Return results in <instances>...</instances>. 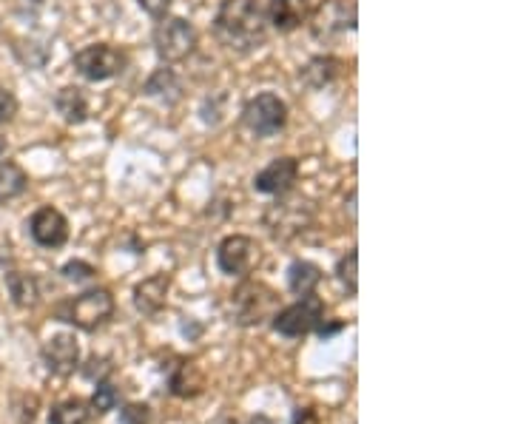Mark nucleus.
Segmentation results:
<instances>
[{
	"label": "nucleus",
	"instance_id": "16",
	"mask_svg": "<svg viewBox=\"0 0 512 424\" xmlns=\"http://www.w3.org/2000/svg\"><path fill=\"white\" fill-rule=\"evenodd\" d=\"M168 291H171V277L168 274H154V277L143 279L134 288V308L143 316H157L168 302Z\"/></svg>",
	"mask_w": 512,
	"mask_h": 424
},
{
	"label": "nucleus",
	"instance_id": "25",
	"mask_svg": "<svg viewBox=\"0 0 512 424\" xmlns=\"http://www.w3.org/2000/svg\"><path fill=\"white\" fill-rule=\"evenodd\" d=\"M356 271H359V254H356V251H348L345 257L336 262V277H339V282L348 288L350 296H356V291H359V277H356Z\"/></svg>",
	"mask_w": 512,
	"mask_h": 424
},
{
	"label": "nucleus",
	"instance_id": "32",
	"mask_svg": "<svg viewBox=\"0 0 512 424\" xmlns=\"http://www.w3.org/2000/svg\"><path fill=\"white\" fill-rule=\"evenodd\" d=\"M0 154H6V140L0 137Z\"/></svg>",
	"mask_w": 512,
	"mask_h": 424
},
{
	"label": "nucleus",
	"instance_id": "18",
	"mask_svg": "<svg viewBox=\"0 0 512 424\" xmlns=\"http://www.w3.org/2000/svg\"><path fill=\"white\" fill-rule=\"evenodd\" d=\"M342 74V60L333 55H319L313 57V60H308L302 69H299V80L308 86V89H325V86H330L336 77Z\"/></svg>",
	"mask_w": 512,
	"mask_h": 424
},
{
	"label": "nucleus",
	"instance_id": "3",
	"mask_svg": "<svg viewBox=\"0 0 512 424\" xmlns=\"http://www.w3.org/2000/svg\"><path fill=\"white\" fill-rule=\"evenodd\" d=\"M111 316H114V296L109 288H89V291L69 296L55 305L57 322H66V325L86 333L103 328Z\"/></svg>",
	"mask_w": 512,
	"mask_h": 424
},
{
	"label": "nucleus",
	"instance_id": "10",
	"mask_svg": "<svg viewBox=\"0 0 512 424\" xmlns=\"http://www.w3.org/2000/svg\"><path fill=\"white\" fill-rule=\"evenodd\" d=\"M262 262V248L254 237L245 234H231L220 242L217 248V265L225 277L248 279L254 274V268Z\"/></svg>",
	"mask_w": 512,
	"mask_h": 424
},
{
	"label": "nucleus",
	"instance_id": "30",
	"mask_svg": "<svg viewBox=\"0 0 512 424\" xmlns=\"http://www.w3.org/2000/svg\"><path fill=\"white\" fill-rule=\"evenodd\" d=\"M291 424H322V416H319V410L313 405H299L293 407Z\"/></svg>",
	"mask_w": 512,
	"mask_h": 424
},
{
	"label": "nucleus",
	"instance_id": "23",
	"mask_svg": "<svg viewBox=\"0 0 512 424\" xmlns=\"http://www.w3.org/2000/svg\"><path fill=\"white\" fill-rule=\"evenodd\" d=\"M26 188H29V174H26L18 163L3 160V163H0V203L15 200V197H20Z\"/></svg>",
	"mask_w": 512,
	"mask_h": 424
},
{
	"label": "nucleus",
	"instance_id": "4",
	"mask_svg": "<svg viewBox=\"0 0 512 424\" xmlns=\"http://www.w3.org/2000/svg\"><path fill=\"white\" fill-rule=\"evenodd\" d=\"M313 220H316V211H313L311 200L302 194H293V191L276 197L274 203L265 208V217H262L268 234L276 242H291L302 237L313 225Z\"/></svg>",
	"mask_w": 512,
	"mask_h": 424
},
{
	"label": "nucleus",
	"instance_id": "7",
	"mask_svg": "<svg viewBox=\"0 0 512 424\" xmlns=\"http://www.w3.org/2000/svg\"><path fill=\"white\" fill-rule=\"evenodd\" d=\"M242 126L254 137H274L288 126V103L271 92L256 94L242 109Z\"/></svg>",
	"mask_w": 512,
	"mask_h": 424
},
{
	"label": "nucleus",
	"instance_id": "5",
	"mask_svg": "<svg viewBox=\"0 0 512 424\" xmlns=\"http://www.w3.org/2000/svg\"><path fill=\"white\" fill-rule=\"evenodd\" d=\"M197 40H200V35H197L194 23L185 18H174V15H165V18L157 20L154 35H151L154 52L163 63H180L185 57L194 55Z\"/></svg>",
	"mask_w": 512,
	"mask_h": 424
},
{
	"label": "nucleus",
	"instance_id": "1",
	"mask_svg": "<svg viewBox=\"0 0 512 424\" xmlns=\"http://www.w3.org/2000/svg\"><path fill=\"white\" fill-rule=\"evenodd\" d=\"M214 35L231 52H254L268 37V18L259 0H222L214 18Z\"/></svg>",
	"mask_w": 512,
	"mask_h": 424
},
{
	"label": "nucleus",
	"instance_id": "29",
	"mask_svg": "<svg viewBox=\"0 0 512 424\" xmlns=\"http://www.w3.org/2000/svg\"><path fill=\"white\" fill-rule=\"evenodd\" d=\"M109 373H111L109 359H97V356H94L92 362L83 368V376H86V379H92V382H103V379H109Z\"/></svg>",
	"mask_w": 512,
	"mask_h": 424
},
{
	"label": "nucleus",
	"instance_id": "2",
	"mask_svg": "<svg viewBox=\"0 0 512 424\" xmlns=\"http://www.w3.org/2000/svg\"><path fill=\"white\" fill-rule=\"evenodd\" d=\"M279 311V294L265 282L242 279L228 296V316L239 328H259Z\"/></svg>",
	"mask_w": 512,
	"mask_h": 424
},
{
	"label": "nucleus",
	"instance_id": "26",
	"mask_svg": "<svg viewBox=\"0 0 512 424\" xmlns=\"http://www.w3.org/2000/svg\"><path fill=\"white\" fill-rule=\"evenodd\" d=\"M60 274L69 279V282H89V279H94V271L89 262H83V259H74V262H66L63 268H60Z\"/></svg>",
	"mask_w": 512,
	"mask_h": 424
},
{
	"label": "nucleus",
	"instance_id": "17",
	"mask_svg": "<svg viewBox=\"0 0 512 424\" xmlns=\"http://www.w3.org/2000/svg\"><path fill=\"white\" fill-rule=\"evenodd\" d=\"M55 109L69 126H83L89 120V97L80 86H63L55 94Z\"/></svg>",
	"mask_w": 512,
	"mask_h": 424
},
{
	"label": "nucleus",
	"instance_id": "24",
	"mask_svg": "<svg viewBox=\"0 0 512 424\" xmlns=\"http://www.w3.org/2000/svg\"><path fill=\"white\" fill-rule=\"evenodd\" d=\"M92 413L97 416H106L111 410H117L120 407V390L111 385L109 379H103V382H97V388H94V396H92Z\"/></svg>",
	"mask_w": 512,
	"mask_h": 424
},
{
	"label": "nucleus",
	"instance_id": "21",
	"mask_svg": "<svg viewBox=\"0 0 512 424\" xmlns=\"http://www.w3.org/2000/svg\"><path fill=\"white\" fill-rule=\"evenodd\" d=\"M143 92H146L148 97H160L163 103L171 106L174 100H180V80H177L174 69L163 66V69H157V72L148 77Z\"/></svg>",
	"mask_w": 512,
	"mask_h": 424
},
{
	"label": "nucleus",
	"instance_id": "9",
	"mask_svg": "<svg viewBox=\"0 0 512 424\" xmlns=\"http://www.w3.org/2000/svg\"><path fill=\"white\" fill-rule=\"evenodd\" d=\"M311 35L319 43H330L336 37L356 32V6L350 0H322L311 9Z\"/></svg>",
	"mask_w": 512,
	"mask_h": 424
},
{
	"label": "nucleus",
	"instance_id": "6",
	"mask_svg": "<svg viewBox=\"0 0 512 424\" xmlns=\"http://www.w3.org/2000/svg\"><path fill=\"white\" fill-rule=\"evenodd\" d=\"M322 319H325V302L316 294L299 296V302L285 305L271 316V328L285 339H302L308 333H316Z\"/></svg>",
	"mask_w": 512,
	"mask_h": 424
},
{
	"label": "nucleus",
	"instance_id": "13",
	"mask_svg": "<svg viewBox=\"0 0 512 424\" xmlns=\"http://www.w3.org/2000/svg\"><path fill=\"white\" fill-rule=\"evenodd\" d=\"M29 237L40 248H63L69 242V220L52 205H43L29 220Z\"/></svg>",
	"mask_w": 512,
	"mask_h": 424
},
{
	"label": "nucleus",
	"instance_id": "19",
	"mask_svg": "<svg viewBox=\"0 0 512 424\" xmlns=\"http://www.w3.org/2000/svg\"><path fill=\"white\" fill-rule=\"evenodd\" d=\"M319 282H322V271H319V265H313V262H308V259H293L291 268H288V288H291V294L296 296L316 294Z\"/></svg>",
	"mask_w": 512,
	"mask_h": 424
},
{
	"label": "nucleus",
	"instance_id": "8",
	"mask_svg": "<svg viewBox=\"0 0 512 424\" xmlns=\"http://www.w3.org/2000/svg\"><path fill=\"white\" fill-rule=\"evenodd\" d=\"M126 66L128 55L111 43H92V46H83L80 52H74V69L92 83L111 80V77L126 72Z\"/></svg>",
	"mask_w": 512,
	"mask_h": 424
},
{
	"label": "nucleus",
	"instance_id": "22",
	"mask_svg": "<svg viewBox=\"0 0 512 424\" xmlns=\"http://www.w3.org/2000/svg\"><path fill=\"white\" fill-rule=\"evenodd\" d=\"M92 405L86 399H63L49 410V424H89Z\"/></svg>",
	"mask_w": 512,
	"mask_h": 424
},
{
	"label": "nucleus",
	"instance_id": "11",
	"mask_svg": "<svg viewBox=\"0 0 512 424\" xmlns=\"http://www.w3.org/2000/svg\"><path fill=\"white\" fill-rule=\"evenodd\" d=\"M165 385L168 393L177 399H197L205 393V373L188 356H174L171 365H165Z\"/></svg>",
	"mask_w": 512,
	"mask_h": 424
},
{
	"label": "nucleus",
	"instance_id": "27",
	"mask_svg": "<svg viewBox=\"0 0 512 424\" xmlns=\"http://www.w3.org/2000/svg\"><path fill=\"white\" fill-rule=\"evenodd\" d=\"M120 424H151V407L131 402L120 410Z\"/></svg>",
	"mask_w": 512,
	"mask_h": 424
},
{
	"label": "nucleus",
	"instance_id": "15",
	"mask_svg": "<svg viewBox=\"0 0 512 424\" xmlns=\"http://www.w3.org/2000/svg\"><path fill=\"white\" fill-rule=\"evenodd\" d=\"M265 18L279 35H291L311 18V0H271Z\"/></svg>",
	"mask_w": 512,
	"mask_h": 424
},
{
	"label": "nucleus",
	"instance_id": "31",
	"mask_svg": "<svg viewBox=\"0 0 512 424\" xmlns=\"http://www.w3.org/2000/svg\"><path fill=\"white\" fill-rule=\"evenodd\" d=\"M137 3H140V9H143L146 15H151L154 20H160L168 15V9H171L174 0H137Z\"/></svg>",
	"mask_w": 512,
	"mask_h": 424
},
{
	"label": "nucleus",
	"instance_id": "14",
	"mask_svg": "<svg viewBox=\"0 0 512 424\" xmlns=\"http://www.w3.org/2000/svg\"><path fill=\"white\" fill-rule=\"evenodd\" d=\"M296 180H299V163L293 157H276L254 177V191L268 197H282L293 191Z\"/></svg>",
	"mask_w": 512,
	"mask_h": 424
},
{
	"label": "nucleus",
	"instance_id": "12",
	"mask_svg": "<svg viewBox=\"0 0 512 424\" xmlns=\"http://www.w3.org/2000/svg\"><path fill=\"white\" fill-rule=\"evenodd\" d=\"M40 359H43V368L52 376L69 379L74 370L80 368V345L72 333H55L52 339H46Z\"/></svg>",
	"mask_w": 512,
	"mask_h": 424
},
{
	"label": "nucleus",
	"instance_id": "28",
	"mask_svg": "<svg viewBox=\"0 0 512 424\" xmlns=\"http://www.w3.org/2000/svg\"><path fill=\"white\" fill-rule=\"evenodd\" d=\"M15 114H18V100H15V94L6 92V89H0V126L12 123V120H15Z\"/></svg>",
	"mask_w": 512,
	"mask_h": 424
},
{
	"label": "nucleus",
	"instance_id": "20",
	"mask_svg": "<svg viewBox=\"0 0 512 424\" xmlns=\"http://www.w3.org/2000/svg\"><path fill=\"white\" fill-rule=\"evenodd\" d=\"M6 291L12 296V302L18 308H35L40 302V282L32 274H23V271H9L6 274Z\"/></svg>",
	"mask_w": 512,
	"mask_h": 424
}]
</instances>
